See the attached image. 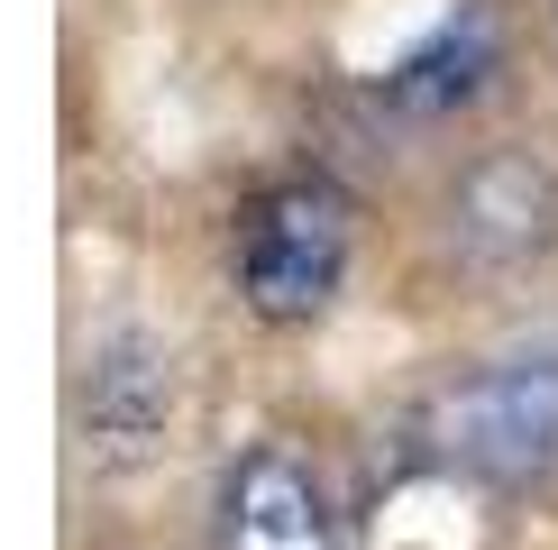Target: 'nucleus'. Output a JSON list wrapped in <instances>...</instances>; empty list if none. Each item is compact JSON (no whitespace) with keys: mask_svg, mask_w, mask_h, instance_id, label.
<instances>
[{"mask_svg":"<svg viewBox=\"0 0 558 550\" xmlns=\"http://www.w3.org/2000/svg\"><path fill=\"white\" fill-rule=\"evenodd\" d=\"M174 422V358L147 331H101L74 367V441L92 468H137Z\"/></svg>","mask_w":558,"mask_h":550,"instance_id":"nucleus-3","label":"nucleus"},{"mask_svg":"<svg viewBox=\"0 0 558 550\" xmlns=\"http://www.w3.org/2000/svg\"><path fill=\"white\" fill-rule=\"evenodd\" d=\"M449 248L468 266H495V275L549 258L558 248V175L541 156H522V147L476 156L458 175V193H449Z\"/></svg>","mask_w":558,"mask_h":550,"instance_id":"nucleus-4","label":"nucleus"},{"mask_svg":"<svg viewBox=\"0 0 558 550\" xmlns=\"http://www.w3.org/2000/svg\"><path fill=\"white\" fill-rule=\"evenodd\" d=\"M357 212L330 175H293L239 212V294L257 321H320L348 275Z\"/></svg>","mask_w":558,"mask_h":550,"instance_id":"nucleus-2","label":"nucleus"},{"mask_svg":"<svg viewBox=\"0 0 558 550\" xmlns=\"http://www.w3.org/2000/svg\"><path fill=\"white\" fill-rule=\"evenodd\" d=\"M220 550H330V504L320 477L293 450H247L220 477Z\"/></svg>","mask_w":558,"mask_h":550,"instance_id":"nucleus-5","label":"nucleus"},{"mask_svg":"<svg viewBox=\"0 0 558 550\" xmlns=\"http://www.w3.org/2000/svg\"><path fill=\"white\" fill-rule=\"evenodd\" d=\"M495 64H504L495 10H485V0H458V10L385 74V101L403 110V120H449V110H468L476 92L495 83Z\"/></svg>","mask_w":558,"mask_h":550,"instance_id":"nucleus-6","label":"nucleus"},{"mask_svg":"<svg viewBox=\"0 0 558 550\" xmlns=\"http://www.w3.org/2000/svg\"><path fill=\"white\" fill-rule=\"evenodd\" d=\"M412 441L439 468L485 477V487H541L558 468V339H522V349L449 376L422 404Z\"/></svg>","mask_w":558,"mask_h":550,"instance_id":"nucleus-1","label":"nucleus"}]
</instances>
